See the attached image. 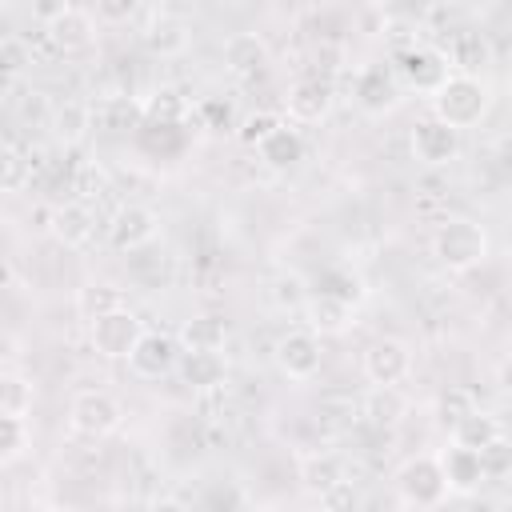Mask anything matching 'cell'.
<instances>
[{"instance_id":"37","label":"cell","mask_w":512,"mask_h":512,"mask_svg":"<svg viewBox=\"0 0 512 512\" xmlns=\"http://www.w3.org/2000/svg\"><path fill=\"white\" fill-rule=\"evenodd\" d=\"M24 420L20 416H4L0 412V460H12V456H20V448H24Z\"/></svg>"},{"instance_id":"15","label":"cell","mask_w":512,"mask_h":512,"mask_svg":"<svg viewBox=\"0 0 512 512\" xmlns=\"http://www.w3.org/2000/svg\"><path fill=\"white\" fill-rule=\"evenodd\" d=\"M300 312H304V320H308V332H316V336H340V332H348V324H352V304L340 300V296H328V292L304 296Z\"/></svg>"},{"instance_id":"18","label":"cell","mask_w":512,"mask_h":512,"mask_svg":"<svg viewBox=\"0 0 512 512\" xmlns=\"http://www.w3.org/2000/svg\"><path fill=\"white\" fill-rule=\"evenodd\" d=\"M176 364H180V380L192 392H216L224 384V376H228L220 352H208V348H184V356Z\"/></svg>"},{"instance_id":"20","label":"cell","mask_w":512,"mask_h":512,"mask_svg":"<svg viewBox=\"0 0 512 512\" xmlns=\"http://www.w3.org/2000/svg\"><path fill=\"white\" fill-rule=\"evenodd\" d=\"M396 100H400V88L384 68H364L356 76V104L368 116H384L388 108H396Z\"/></svg>"},{"instance_id":"38","label":"cell","mask_w":512,"mask_h":512,"mask_svg":"<svg viewBox=\"0 0 512 512\" xmlns=\"http://www.w3.org/2000/svg\"><path fill=\"white\" fill-rule=\"evenodd\" d=\"M268 296H272V304H276V308H300L308 292H304L300 276H280V280L268 288Z\"/></svg>"},{"instance_id":"2","label":"cell","mask_w":512,"mask_h":512,"mask_svg":"<svg viewBox=\"0 0 512 512\" xmlns=\"http://www.w3.org/2000/svg\"><path fill=\"white\" fill-rule=\"evenodd\" d=\"M488 232H484V224H476V220H464V216H456V220H444L440 228H436V236H432V256L448 268V272H472V268H480L484 260H488Z\"/></svg>"},{"instance_id":"42","label":"cell","mask_w":512,"mask_h":512,"mask_svg":"<svg viewBox=\"0 0 512 512\" xmlns=\"http://www.w3.org/2000/svg\"><path fill=\"white\" fill-rule=\"evenodd\" d=\"M76 192H80L84 200H88V196H100V192H104V172H100V168H80Z\"/></svg>"},{"instance_id":"1","label":"cell","mask_w":512,"mask_h":512,"mask_svg":"<svg viewBox=\"0 0 512 512\" xmlns=\"http://www.w3.org/2000/svg\"><path fill=\"white\" fill-rule=\"evenodd\" d=\"M488 104H492V96H488V84H484L480 76H460V72H452V76H444L440 88L432 92V116L444 120V124H452V128H472V124H480L484 112H488Z\"/></svg>"},{"instance_id":"21","label":"cell","mask_w":512,"mask_h":512,"mask_svg":"<svg viewBox=\"0 0 512 512\" xmlns=\"http://www.w3.org/2000/svg\"><path fill=\"white\" fill-rule=\"evenodd\" d=\"M404 412H408V404L396 392V384H372V392L360 400V416L372 428H392V424H400Z\"/></svg>"},{"instance_id":"16","label":"cell","mask_w":512,"mask_h":512,"mask_svg":"<svg viewBox=\"0 0 512 512\" xmlns=\"http://www.w3.org/2000/svg\"><path fill=\"white\" fill-rule=\"evenodd\" d=\"M440 56H444V64L456 68L460 76H476V72H484V68L492 64V44H488L484 32L460 28V32H452L448 52H440Z\"/></svg>"},{"instance_id":"17","label":"cell","mask_w":512,"mask_h":512,"mask_svg":"<svg viewBox=\"0 0 512 512\" xmlns=\"http://www.w3.org/2000/svg\"><path fill=\"white\" fill-rule=\"evenodd\" d=\"M44 28H48L52 48H56V52H64V56L84 52V48H92V40H96V24H92V16H88V12H80V8L60 12V16H56L52 24H44Z\"/></svg>"},{"instance_id":"36","label":"cell","mask_w":512,"mask_h":512,"mask_svg":"<svg viewBox=\"0 0 512 512\" xmlns=\"http://www.w3.org/2000/svg\"><path fill=\"white\" fill-rule=\"evenodd\" d=\"M136 120H144V112H140V104H132V100H108V104H104V128L124 132V128H132Z\"/></svg>"},{"instance_id":"5","label":"cell","mask_w":512,"mask_h":512,"mask_svg":"<svg viewBox=\"0 0 512 512\" xmlns=\"http://www.w3.org/2000/svg\"><path fill=\"white\" fill-rule=\"evenodd\" d=\"M396 492L412 508H436V504H444L448 484H444L440 460L436 456H412V460H404L400 472H396Z\"/></svg>"},{"instance_id":"39","label":"cell","mask_w":512,"mask_h":512,"mask_svg":"<svg viewBox=\"0 0 512 512\" xmlns=\"http://www.w3.org/2000/svg\"><path fill=\"white\" fill-rule=\"evenodd\" d=\"M196 504H200V508H244L248 496H244L236 484H212Z\"/></svg>"},{"instance_id":"3","label":"cell","mask_w":512,"mask_h":512,"mask_svg":"<svg viewBox=\"0 0 512 512\" xmlns=\"http://www.w3.org/2000/svg\"><path fill=\"white\" fill-rule=\"evenodd\" d=\"M124 424V408L112 392L104 388H80L72 400H68V428L76 436H88V440H104L112 436L116 428Z\"/></svg>"},{"instance_id":"40","label":"cell","mask_w":512,"mask_h":512,"mask_svg":"<svg viewBox=\"0 0 512 512\" xmlns=\"http://www.w3.org/2000/svg\"><path fill=\"white\" fill-rule=\"evenodd\" d=\"M356 504V488L352 480H336L332 488L320 492V508H352Z\"/></svg>"},{"instance_id":"25","label":"cell","mask_w":512,"mask_h":512,"mask_svg":"<svg viewBox=\"0 0 512 512\" xmlns=\"http://www.w3.org/2000/svg\"><path fill=\"white\" fill-rule=\"evenodd\" d=\"M336 480H344L340 456H332V452H308V456L300 460V484H304L312 496H320V492L332 488Z\"/></svg>"},{"instance_id":"43","label":"cell","mask_w":512,"mask_h":512,"mask_svg":"<svg viewBox=\"0 0 512 512\" xmlns=\"http://www.w3.org/2000/svg\"><path fill=\"white\" fill-rule=\"evenodd\" d=\"M68 8H72L68 0H32V16L44 20V24H52V20H56L60 12H68Z\"/></svg>"},{"instance_id":"35","label":"cell","mask_w":512,"mask_h":512,"mask_svg":"<svg viewBox=\"0 0 512 512\" xmlns=\"http://www.w3.org/2000/svg\"><path fill=\"white\" fill-rule=\"evenodd\" d=\"M476 408V400H472V392L468 388H448V392H440V424H456L460 416H468Z\"/></svg>"},{"instance_id":"41","label":"cell","mask_w":512,"mask_h":512,"mask_svg":"<svg viewBox=\"0 0 512 512\" xmlns=\"http://www.w3.org/2000/svg\"><path fill=\"white\" fill-rule=\"evenodd\" d=\"M136 12V0H96V16L108 24H124Z\"/></svg>"},{"instance_id":"44","label":"cell","mask_w":512,"mask_h":512,"mask_svg":"<svg viewBox=\"0 0 512 512\" xmlns=\"http://www.w3.org/2000/svg\"><path fill=\"white\" fill-rule=\"evenodd\" d=\"M200 112L208 116V128H228V104H220V100H204Z\"/></svg>"},{"instance_id":"34","label":"cell","mask_w":512,"mask_h":512,"mask_svg":"<svg viewBox=\"0 0 512 512\" xmlns=\"http://www.w3.org/2000/svg\"><path fill=\"white\" fill-rule=\"evenodd\" d=\"M28 64H32V52L24 40H16V36L0 40V76H20V72H28Z\"/></svg>"},{"instance_id":"30","label":"cell","mask_w":512,"mask_h":512,"mask_svg":"<svg viewBox=\"0 0 512 512\" xmlns=\"http://www.w3.org/2000/svg\"><path fill=\"white\" fill-rule=\"evenodd\" d=\"M28 180H32V164H28V156H24L16 144L0 140V192H24Z\"/></svg>"},{"instance_id":"10","label":"cell","mask_w":512,"mask_h":512,"mask_svg":"<svg viewBox=\"0 0 512 512\" xmlns=\"http://www.w3.org/2000/svg\"><path fill=\"white\" fill-rule=\"evenodd\" d=\"M332 104H336V92H332V84L320 80V76L296 80V84L288 88V96H284V108H288V116H292L296 124H320V120L332 112Z\"/></svg>"},{"instance_id":"6","label":"cell","mask_w":512,"mask_h":512,"mask_svg":"<svg viewBox=\"0 0 512 512\" xmlns=\"http://www.w3.org/2000/svg\"><path fill=\"white\" fill-rule=\"evenodd\" d=\"M160 232V216L148 208V204H120L108 220V244L116 252H132V248H144L152 244Z\"/></svg>"},{"instance_id":"22","label":"cell","mask_w":512,"mask_h":512,"mask_svg":"<svg viewBox=\"0 0 512 512\" xmlns=\"http://www.w3.org/2000/svg\"><path fill=\"white\" fill-rule=\"evenodd\" d=\"M188 40H192L188 36V24L176 20V16H156L144 28V48L156 52V56H180L188 48Z\"/></svg>"},{"instance_id":"26","label":"cell","mask_w":512,"mask_h":512,"mask_svg":"<svg viewBox=\"0 0 512 512\" xmlns=\"http://www.w3.org/2000/svg\"><path fill=\"white\" fill-rule=\"evenodd\" d=\"M228 340V320L224 316H196L180 328V344L184 348H208V352H220Z\"/></svg>"},{"instance_id":"11","label":"cell","mask_w":512,"mask_h":512,"mask_svg":"<svg viewBox=\"0 0 512 512\" xmlns=\"http://www.w3.org/2000/svg\"><path fill=\"white\" fill-rule=\"evenodd\" d=\"M176 360H180L176 340H172V336H160V332H140L136 348L128 352V364H132V372H136L140 380H160V376H168V372L176 368Z\"/></svg>"},{"instance_id":"28","label":"cell","mask_w":512,"mask_h":512,"mask_svg":"<svg viewBox=\"0 0 512 512\" xmlns=\"http://www.w3.org/2000/svg\"><path fill=\"white\" fill-rule=\"evenodd\" d=\"M140 112H144V124H180L188 116V100L176 88H160L140 104Z\"/></svg>"},{"instance_id":"27","label":"cell","mask_w":512,"mask_h":512,"mask_svg":"<svg viewBox=\"0 0 512 512\" xmlns=\"http://www.w3.org/2000/svg\"><path fill=\"white\" fill-rule=\"evenodd\" d=\"M52 128H56V136H60L64 144H76V140H84V132L92 128V108H88L84 100H64V104H56V112H52Z\"/></svg>"},{"instance_id":"14","label":"cell","mask_w":512,"mask_h":512,"mask_svg":"<svg viewBox=\"0 0 512 512\" xmlns=\"http://www.w3.org/2000/svg\"><path fill=\"white\" fill-rule=\"evenodd\" d=\"M48 228L64 248H84L96 236V216H92L88 200H64V204L52 208V224Z\"/></svg>"},{"instance_id":"31","label":"cell","mask_w":512,"mask_h":512,"mask_svg":"<svg viewBox=\"0 0 512 512\" xmlns=\"http://www.w3.org/2000/svg\"><path fill=\"white\" fill-rule=\"evenodd\" d=\"M120 304H124V292L112 288V284H88V288H80V296H76V308H80L84 320H96V316H104V312H112V308H120Z\"/></svg>"},{"instance_id":"19","label":"cell","mask_w":512,"mask_h":512,"mask_svg":"<svg viewBox=\"0 0 512 512\" xmlns=\"http://www.w3.org/2000/svg\"><path fill=\"white\" fill-rule=\"evenodd\" d=\"M224 68L232 72V76H256V72H264L268 68V44L256 36V32H236V36H228V44H224Z\"/></svg>"},{"instance_id":"23","label":"cell","mask_w":512,"mask_h":512,"mask_svg":"<svg viewBox=\"0 0 512 512\" xmlns=\"http://www.w3.org/2000/svg\"><path fill=\"white\" fill-rule=\"evenodd\" d=\"M496 436H504V428H500V420L492 416V412H480V408H472L468 416H460L456 424H452V444H464V448H488Z\"/></svg>"},{"instance_id":"12","label":"cell","mask_w":512,"mask_h":512,"mask_svg":"<svg viewBox=\"0 0 512 512\" xmlns=\"http://www.w3.org/2000/svg\"><path fill=\"white\" fill-rule=\"evenodd\" d=\"M396 72H400V84L412 88V92H436L440 80L448 76V64L436 48H404L396 56Z\"/></svg>"},{"instance_id":"9","label":"cell","mask_w":512,"mask_h":512,"mask_svg":"<svg viewBox=\"0 0 512 512\" xmlns=\"http://www.w3.org/2000/svg\"><path fill=\"white\" fill-rule=\"evenodd\" d=\"M412 156L428 168H440V164H452L460 156V128L428 116L412 128Z\"/></svg>"},{"instance_id":"45","label":"cell","mask_w":512,"mask_h":512,"mask_svg":"<svg viewBox=\"0 0 512 512\" xmlns=\"http://www.w3.org/2000/svg\"><path fill=\"white\" fill-rule=\"evenodd\" d=\"M324 4H328V0H324Z\"/></svg>"},{"instance_id":"33","label":"cell","mask_w":512,"mask_h":512,"mask_svg":"<svg viewBox=\"0 0 512 512\" xmlns=\"http://www.w3.org/2000/svg\"><path fill=\"white\" fill-rule=\"evenodd\" d=\"M316 292L340 296V300H348L352 308H356V300L364 296V292H360V280H356V276H348V272H324V276L316 280Z\"/></svg>"},{"instance_id":"7","label":"cell","mask_w":512,"mask_h":512,"mask_svg":"<svg viewBox=\"0 0 512 512\" xmlns=\"http://www.w3.org/2000/svg\"><path fill=\"white\" fill-rule=\"evenodd\" d=\"M276 368L288 380H312L320 372V336L308 328H292L276 340Z\"/></svg>"},{"instance_id":"24","label":"cell","mask_w":512,"mask_h":512,"mask_svg":"<svg viewBox=\"0 0 512 512\" xmlns=\"http://www.w3.org/2000/svg\"><path fill=\"white\" fill-rule=\"evenodd\" d=\"M260 160L268 164V168H292V164H300L304 160V140H300V132L296 128H288V124H280L260 148Z\"/></svg>"},{"instance_id":"32","label":"cell","mask_w":512,"mask_h":512,"mask_svg":"<svg viewBox=\"0 0 512 512\" xmlns=\"http://www.w3.org/2000/svg\"><path fill=\"white\" fill-rule=\"evenodd\" d=\"M280 124H284V120H280L276 112H252V116H244V120H240L236 140H240L244 148H260V144H264Z\"/></svg>"},{"instance_id":"13","label":"cell","mask_w":512,"mask_h":512,"mask_svg":"<svg viewBox=\"0 0 512 512\" xmlns=\"http://www.w3.org/2000/svg\"><path fill=\"white\" fill-rule=\"evenodd\" d=\"M440 472H444L448 492H460V496H468V492H476V488L488 484V472H484L480 452L476 448H464V444H452L440 456Z\"/></svg>"},{"instance_id":"8","label":"cell","mask_w":512,"mask_h":512,"mask_svg":"<svg viewBox=\"0 0 512 512\" xmlns=\"http://www.w3.org/2000/svg\"><path fill=\"white\" fill-rule=\"evenodd\" d=\"M360 368H364V376H368L372 384H400V380L412 372V352H408L404 340L380 336V340H372V344L364 348Z\"/></svg>"},{"instance_id":"29","label":"cell","mask_w":512,"mask_h":512,"mask_svg":"<svg viewBox=\"0 0 512 512\" xmlns=\"http://www.w3.org/2000/svg\"><path fill=\"white\" fill-rule=\"evenodd\" d=\"M32 400H36V388L32 380L16 376V372H0V412L4 416H28L32 412Z\"/></svg>"},{"instance_id":"4","label":"cell","mask_w":512,"mask_h":512,"mask_svg":"<svg viewBox=\"0 0 512 512\" xmlns=\"http://www.w3.org/2000/svg\"><path fill=\"white\" fill-rule=\"evenodd\" d=\"M140 332H144L140 316L120 304V308H112V312H104V316L92 320L88 340H92V352L96 356H104V360H128V352L136 348Z\"/></svg>"}]
</instances>
